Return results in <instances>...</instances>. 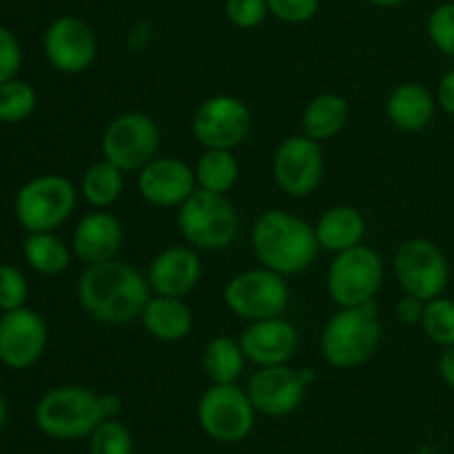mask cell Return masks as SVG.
<instances>
[{
	"label": "cell",
	"mask_w": 454,
	"mask_h": 454,
	"mask_svg": "<svg viewBox=\"0 0 454 454\" xmlns=\"http://www.w3.org/2000/svg\"><path fill=\"white\" fill-rule=\"evenodd\" d=\"M306 390L309 388L301 381L300 371L288 364L257 368L247 384L248 399L257 415L270 417V419L293 415L304 402Z\"/></svg>",
	"instance_id": "2e32d148"
},
{
	"label": "cell",
	"mask_w": 454,
	"mask_h": 454,
	"mask_svg": "<svg viewBox=\"0 0 454 454\" xmlns=\"http://www.w3.org/2000/svg\"><path fill=\"white\" fill-rule=\"evenodd\" d=\"M269 13L286 25H304L319 12V0H266Z\"/></svg>",
	"instance_id": "e575fe53"
},
{
	"label": "cell",
	"mask_w": 454,
	"mask_h": 454,
	"mask_svg": "<svg viewBox=\"0 0 454 454\" xmlns=\"http://www.w3.org/2000/svg\"><path fill=\"white\" fill-rule=\"evenodd\" d=\"M393 273L403 293L430 301L446 291L450 266L433 239L411 238L395 251Z\"/></svg>",
	"instance_id": "8fae6325"
},
{
	"label": "cell",
	"mask_w": 454,
	"mask_h": 454,
	"mask_svg": "<svg viewBox=\"0 0 454 454\" xmlns=\"http://www.w3.org/2000/svg\"><path fill=\"white\" fill-rule=\"evenodd\" d=\"M146 279L153 295L186 297L202 279V260L189 244L167 247L151 260Z\"/></svg>",
	"instance_id": "d6986e66"
},
{
	"label": "cell",
	"mask_w": 454,
	"mask_h": 454,
	"mask_svg": "<svg viewBox=\"0 0 454 454\" xmlns=\"http://www.w3.org/2000/svg\"><path fill=\"white\" fill-rule=\"evenodd\" d=\"M368 3L375 4V7H397L403 0H368Z\"/></svg>",
	"instance_id": "b9f144b4"
},
{
	"label": "cell",
	"mask_w": 454,
	"mask_h": 454,
	"mask_svg": "<svg viewBox=\"0 0 454 454\" xmlns=\"http://www.w3.org/2000/svg\"><path fill=\"white\" fill-rule=\"evenodd\" d=\"M434 114H437V98L419 82L397 84L386 98V118L399 131H421L433 122Z\"/></svg>",
	"instance_id": "44dd1931"
},
{
	"label": "cell",
	"mask_w": 454,
	"mask_h": 454,
	"mask_svg": "<svg viewBox=\"0 0 454 454\" xmlns=\"http://www.w3.org/2000/svg\"><path fill=\"white\" fill-rule=\"evenodd\" d=\"M49 331L43 315L22 309L0 315V364L12 371H27L43 357Z\"/></svg>",
	"instance_id": "9a60e30c"
},
{
	"label": "cell",
	"mask_w": 454,
	"mask_h": 454,
	"mask_svg": "<svg viewBox=\"0 0 454 454\" xmlns=\"http://www.w3.org/2000/svg\"><path fill=\"white\" fill-rule=\"evenodd\" d=\"M122 242V222L114 213L96 208L75 224L74 235H71V251L84 266H91L115 260Z\"/></svg>",
	"instance_id": "ffe728a7"
},
{
	"label": "cell",
	"mask_w": 454,
	"mask_h": 454,
	"mask_svg": "<svg viewBox=\"0 0 454 454\" xmlns=\"http://www.w3.org/2000/svg\"><path fill=\"white\" fill-rule=\"evenodd\" d=\"M198 189L193 167L180 158L158 155L137 171V191L142 200L158 208H177Z\"/></svg>",
	"instance_id": "e0dca14e"
},
{
	"label": "cell",
	"mask_w": 454,
	"mask_h": 454,
	"mask_svg": "<svg viewBox=\"0 0 454 454\" xmlns=\"http://www.w3.org/2000/svg\"><path fill=\"white\" fill-rule=\"evenodd\" d=\"M4 424H7V402H4V397L0 395V430L4 428Z\"/></svg>",
	"instance_id": "7bdbcfd3"
},
{
	"label": "cell",
	"mask_w": 454,
	"mask_h": 454,
	"mask_svg": "<svg viewBox=\"0 0 454 454\" xmlns=\"http://www.w3.org/2000/svg\"><path fill=\"white\" fill-rule=\"evenodd\" d=\"M247 362L239 340H231L226 335L208 340L202 350V371L211 384H238Z\"/></svg>",
	"instance_id": "d4e9b609"
},
{
	"label": "cell",
	"mask_w": 454,
	"mask_h": 454,
	"mask_svg": "<svg viewBox=\"0 0 454 454\" xmlns=\"http://www.w3.org/2000/svg\"><path fill=\"white\" fill-rule=\"evenodd\" d=\"M29 297V284L25 273L12 264H0V310L22 309Z\"/></svg>",
	"instance_id": "d6a6232c"
},
{
	"label": "cell",
	"mask_w": 454,
	"mask_h": 454,
	"mask_svg": "<svg viewBox=\"0 0 454 454\" xmlns=\"http://www.w3.org/2000/svg\"><path fill=\"white\" fill-rule=\"evenodd\" d=\"M43 51L58 74L78 75L96 60L98 38L82 18L60 16L44 29Z\"/></svg>",
	"instance_id": "5bb4252c"
},
{
	"label": "cell",
	"mask_w": 454,
	"mask_h": 454,
	"mask_svg": "<svg viewBox=\"0 0 454 454\" xmlns=\"http://www.w3.org/2000/svg\"><path fill=\"white\" fill-rule=\"evenodd\" d=\"M350 118V105L340 93H319L301 114V133L315 142H328L340 136Z\"/></svg>",
	"instance_id": "cb8c5ba5"
},
{
	"label": "cell",
	"mask_w": 454,
	"mask_h": 454,
	"mask_svg": "<svg viewBox=\"0 0 454 454\" xmlns=\"http://www.w3.org/2000/svg\"><path fill=\"white\" fill-rule=\"evenodd\" d=\"M437 106H442V111H446L448 115H454V69L446 71L443 78L437 84Z\"/></svg>",
	"instance_id": "74e56055"
},
{
	"label": "cell",
	"mask_w": 454,
	"mask_h": 454,
	"mask_svg": "<svg viewBox=\"0 0 454 454\" xmlns=\"http://www.w3.org/2000/svg\"><path fill=\"white\" fill-rule=\"evenodd\" d=\"M102 399V411H105V419H118L120 412H122V399L115 393H105L100 395Z\"/></svg>",
	"instance_id": "ab89813d"
},
{
	"label": "cell",
	"mask_w": 454,
	"mask_h": 454,
	"mask_svg": "<svg viewBox=\"0 0 454 454\" xmlns=\"http://www.w3.org/2000/svg\"><path fill=\"white\" fill-rule=\"evenodd\" d=\"M22 255L35 273L60 275L69 269L74 251L53 231H40V233H27L22 242Z\"/></svg>",
	"instance_id": "484cf974"
},
{
	"label": "cell",
	"mask_w": 454,
	"mask_h": 454,
	"mask_svg": "<svg viewBox=\"0 0 454 454\" xmlns=\"http://www.w3.org/2000/svg\"><path fill=\"white\" fill-rule=\"evenodd\" d=\"M224 12L231 25L238 29H255L270 16L266 0H226Z\"/></svg>",
	"instance_id": "836d02e7"
},
{
	"label": "cell",
	"mask_w": 454,
	"mask_h": 454,
	"mask_svg": "<svg viewBox=\"0 0 454 454\" xmlns=\"http://www.w3.org/2000/svg\"><path fill=\"white\" fill-rule=\"evenodd\" d=\"M253 115L247 102L231 93H217L200 102L191 131L202 149L235 151L251 131Z\"/></svg>",
	"instance_id": "7c38bea8"
},
{
	"label": "cell",
	"mask_w": 454,
	"mask_h": 454,
	"mask_svg": "<svg viewBox=\"0 0 454 454\" xmlns=\"http://www.w3.org/2000/svg\"><path fill=\"white\" fill-rule=\"evenodd\" d=\"M439 375H442L443 384L454 390V346L443 348L442 357H439Z\"/></svg>",
	"instance_id": "f35d334b"
},
{
	"label": "cell",
	"mask_w": 454,
	"mask_h": 454,
	"mask_svg": "<svg viewBox=\"0 0 454 454\" xmlns=\"http://www.w3.org/2000/svg\"><path fill=\"white\" fill-rule=\"evenodd\" d=\"M133 434L120 419H105L89 434V454H133Z\"/></svg>",
	"instance_id": "4dcf8cb0"
},
{
	"label": "cell",
	"mask_w": 454,
	"mask_h": 454,
	"mask_svg": "<svg viewBox=\"0 0 454 454\" xmlns=\"http://www.w3.org/2000/svg\"><path fill=\"white\" fill-rule=\"evenodd\" d=\"M428 38L443 56L454 58V3H442L428 16Z\"/></svg>",
	"instance_id": "1f68e13d"
},
{
	"label": "cell",
	"mask_w": 454,
	"mask_h": 454,
	"mask_svg": "<svg viewBox=\"0 0 454 454\" xmlns=\"http://www.w3.org/2000/svg\"><path fill=\"white\" fill-rule=\"evenodd\" d=\"M300 377L306 384V388H310V386L317 381V371H315V368H300Z\"/></svg>",
	"instance_id": "60d3db41"
},
{
	"label": "cell",
	"mask_w": 454,
	"mask_h": 454,
	"mask_svg": "<svg viewBox=\"0 0 454 454\" xmlns=\"http://www.w3.org/2000/svg\"><path fill=\"white\" fill-rule=\"evenodd\" d=\"M244 355L257 368L282 366L288 364L300 350V331L288 319L269 317L260 322H248L239 337Z\"/></svg>",
	"instance_id": "ac0fdd59"
},
{
	"label": "cell",
	"mask_w": 454,
	"mask_h": 454,
	"mask_svg": "<svg viewBox=\"0 0 454 454\" xmlns=\"http://www.w3.org/2000/svg\"><path fill=\"white\" fill-rule=\"evenodd\" d=\"M35 426L58 442H80L105 421L100 395L84 386H58L35 403Z\"/></svg>",
	"instance_id": "277c9868"
},
{
	"label": "cell",
	"mask_w": 454,
	"mask_h": 454,
	"mask_svg": "<svg viewBox=\"0 0 454 454\" xmlns=\"http://www.w3.org/2000/svg\"><path fill=\"white\" fill-rule=\"evenodd\" d=\"M270 173L288 198H309L317 191L324 177V151L322 145L310 140L304 133L284 137L270 160Z\"/></svg>",
	"instance_id": "4fadbf2b"
},
{
	"label": "cell",
	"mask_w": 454,
	"mask_h": 454,
	"mask_svg": "<svg viewBox=\"0 0 454 454\" xmlns=\"http://www.w3.org/2000/svg\"><path fill=\"white\" fill-rule=\"evenodd\" d=\"M102 158L124 173H137L160 155V127L149 114L127 111L105 127L100 140Z\"/></svg>",
	"instance_id": "9c48e42d"
},
{
	"label": "cell",
	"mask_w": 454,
	"mask_h": 454,
	"mask_svg": "<svg viewBox=\"0 0 454 454\" xmlns=\"http://www.w3.org/2000/svg\"><path fill=\"white\" fill-rule=\"evenodd\" d=\"M22 67V49L12 29L0 25V84L18 78Z\"/></svg>",
	"instance_id": "d590c367"
},
{
	"label": "cell",
	"mask_w": 454,
	"mask_h": 454,
	"mask_svg": "<svg viewBox=\"0 0 454 454\" xmlns=\"http://www.w3.org/2000/svg\"><path fill=\"white\" fill-rule=\"evenodd\" d=\"M424 309H426V301L419 300V297L415 295H408V293H403L402 297H399L397 306H395V315H397V319L402 324H421V317H424Z\"/></svg>",
	"instance_id": "8d00e7d4"
},
{
	"label": "cell",
	"mask_w": 454,
	"mask_h": 454,
	"mask_svg": "<svg viewBox=\"0 0 454 454\" xmlns=\"http://www.w3.org/2000/svg\"><path fill=\"white\" fill-rule=\"evenodd\" d=\"M124 191V171H120L115 164L102 158L100 162H93L84 171L80 182V193L91 204L93 208H109L120 200Z\"/></svg>",
	"instance_id": "83f0119b"
},
{
	"label": "cell",
	"mask_w": 454,
	"mask_h": 454,
	"mask_svg": "<svg viewBox=\"0 0 454 454\" xmlns=\"http://www.w3.org/2000/svg\"><path fill=\"white\" fill-rule=\"evenodd\" d=\"M198 189L229 195L239 180V162L233 151L204 149L193 167Z\"/></svg>",
	"instance_id": "4316f807"
},
{
	"label": "cell",
	"mask_w": 454,
	"mask_h": 454,
	"mask_svg": "<svg viewBox=\"0 0 454 454\" xmlns=\"http://www.w3.org/2000/svg\"><path fill=\"white\" fill-rule=\"evenodd\" d=\"M75 295L84 313L98 324L122 326L140 319L142 309L153 293L146 275L115 257L87 266L78 279Z\"/></svg>",
	"instance_id": "6da1fadb"
},
{
	"label": "cell",
	"mask_w": 454,
	"mask_h": 454,
	"mask_svg": "<svg viewBox=\"0 0 454 454\" xmlns=\"http://www.w3.org/2000/svg\"><path fill=\"white\" fill-rule=\"evenodd\" d=\"M78 202V189L74 182L58 173L31 177L18 189L13 200V213L27 233L56 231L65 224Z\"/></svg>",
	"instance_id": "8992f818"
},
{
	"label": "cell",
	"mask_w": 454,
	"mask_h": 454,
	"mask_svg": "<svg viewBox=\"0 0 454 454\" xmlns=\"http://www.w3.org/2000/svg\"><path fill=\"white\" fill-rule=\"evenodd\" d=\"M222 297L235 317L260 322L284 315L291 301V288L284 275L260 266L233 275L226 282Z\"/></svg>",
	"instance_id": "30bf717a"
},
{
	"label": "cell",
	"mask_w": 454,
	"mask_h": 454,
	"mask_svg": "<svg viewBox=\"0 0 454 454\" xmlns=\"http://www.w3.org/2000/svg\"><path fill=\"white\" fill-rule=\"evenodd\" d=\"M140 322L153 340L162 344H176L189 337L193 331V310L184 297L151 295L142 309Z\"/></svg>",
	"instance_id": "7402d4cb"
},
{
	"label": "cell",
	"mask_w": 454,
	"mask_h": 454,
	"mask_svg": "<svg viewBox=\"0 0 454 454\" xmlns=\"http://www.w3.org/2000/svg\"><path fill=\"white\" fill-rule=\"evenodd\" d=\"M319 248L331 251L333 255L364 244L366 238V220L350 204H337L326 208L315 224Z\"/></svg>",
	"instance_id": "603a6c76"
},
{
	"label": "cell",
	"mask_w": 454,
	"mask_h": 454,
	"mask_svg": "<svg viewBox=\"0 0 454 454\" xmlns=\"http://www.w3.org/2000/svg\"><path fill=\"white\" fill-rule=\"evenodd\" d=\"M177 229L195 251H224L238 239L239 215L229 195L195 189L177 207Z\"/></svg>",
	"instance_id": "5b68a950"
},
{
	"label": "cell",
	"mask_w": 454,
	"mask_h": 454,
	"mask_svg": "<svg viewBox=\"0 0 454 454\" xmlns=\"http://www.w3.org/2000/svg\"><path fill=\"white\" fill-rule=\"evenodd\" d=\"M381 344V322L377 306H348L340 309L322 331V355L328 366L350 371L359 368L377 353Z\"/></svg>",
	"instance_id": "3957f363"
},
{
	"label": "cell",
	"mask_w": 454,
	"mask_h": 454,
	"mask_svg": "<svg viewBox=\"0 0 454 454\" xmlns=\"http://www.w3.org/2000/svg\"><path fill=\"white\" fill-rule=\"evenodd\" d=\"M251 247L264 269L284 278L309 270L319 253L315 226L282 208H269L257 215L251 229Z\"/></svg>",
	"instance_id": "7a4b0ae2"
},
{
	"label": "cell",
	"mask_w": 454,
	"mask_h": 454,
	"mask_svg": "<svg viewBox=\"0 0 454 454\" xmlns=\"http://www.w3.org/2000/svg\"><path fill=\"white\" fill-rule=\"evenodd\" d=\"M384 284V260L375 248L359 244L335 253L326 270V291L340 309L371 304Z\"/></svg>",
	"instance_id": "52a82bcc"
},
{
	"label": "cell",
	"mask_w": 454,
	"mask_h": 454,
	"mask_svg": "<svg viewBox=\"0 0 454 454\" xmlns=\"http://www.w3.org/2000/svg\"><path fill=\"white\" fill-rule=\"evenodd\" d=\"M198 424L217 443H239L255 428L257 411L247 388L238 384H211L198 402Z\"/></svg>",
	"instance_id": "ba28073f"
},
{
	"label": "cell",
	"mask_w": 454,
	"mask_h": 454,
	"mask_svg": "<svg viewBox=\"0 0 454 454\" xmlns=\"http://www.w3.org/2000/svg\"><path fill=\"white\" fill-rule=\"evenodd\" d=\"M38 105L35 89L27 80H7L0 84V124L25 122Z\"/></svg>",
	"instance_id": "f1b7e54d"
},
{
	"label": "cell",
	"mask_w": 454,
	"mask_h": 454,
	"mask_svg": "<svg viewBox=\"0 0 454 454\" xmlns=\"http://www.w3.org/2000/svg\"><path fill=\"white\" fill-rule=\"evenodd\" d=\"M421 328L433 344L442 348L454 346V300L439 295L426 301Z\"/></svg>",
	"instance_id": "f546056e"
}]
</instances>
